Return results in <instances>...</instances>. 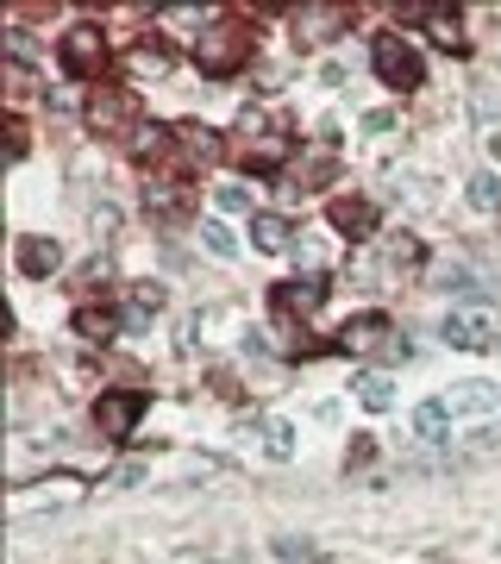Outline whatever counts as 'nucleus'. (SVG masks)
<instances>
[{
	"instance_id": "nucleus-6",
	"label": "nucleus",
	"mask_w": 501,
	"mask_h": 564,
	"mask_svg": "<svg viewBox=\"0 0 501 564\" xmlns=\"http://www.w3.org/2000/svg\"><path fill=\"white\" fill-rule=\"evenodd\" d=\"M57 264H63L57 239H19V276H51Z\"/></svg>"
},
{
	"instance_id": "nucleus-18",
	"label": "nucleus",
	"mask_w": 501,
	"mask_h": 564,
	"mask_svg": "<svg viewBox=\"0 0 501 564\" xmlns=\"http://www.w3.org/2000/svg\"><path fill=\"white\" fill-rule=\"evenodd\" d=\"M276 301H282V308H314V301H320V282H301V289H282Z\"/></svg>"
},
{
	"instance_id": "nucleus-20",
	"label": "nucleus",
	"mask_w": 501,
	"mask_h": 564,
	"mask_svg": "<svg viewBox=\"0 0 501 564\" xmlns=\"http://www.w3.org/2000/svg\"><path fill=\"white\" fill-rule=\"evenodd\" d=\"M126 113H132L126 94H107V101H94V120H126Z\"/></svg>"
},
{
	"instance_id": "nucleus-19",
	"label": "nucleus",
	"mask_w": 501,
	"mask_h": 564,
	"mask_svg": "<svg viewBox=\"0 0 501 564\" xmlns=\"http://www.w3.org/2000/svg\"><path fill=\"white\" fill-rule=\"evenodd\" d=\"M76 326H82L88 339H107V333H113V314H94V308H82V314H76Z\"/></svg>"
},
{
	"instance_id": "nucleus-9",
	"label": "nucleus",
	"mask_w": 501,
	"mask_h": 564,
	"mask_svg": "<svg viewBox=\"0 0 501 564\" xmlns=\"http://www.w3.org/2000/svg\"><path fill=\"white\" fill-rule=\"evenodd\" d=\"M345 345H351V351H370V345H383V351H389L395 333H389V320H383V314H357V320L345 326Z\"/></svg>"
},
{
	"instance_id": "nucleus-15",
	"label": "nucleus",
	"mask_w": 501,
	"mask_h": 564,
	"mask_svg": "<svg viewBox=\"0 0 501 564\" xmlns=\"http://www.w3.org/2000/svg\"><path fill=\"white\" fill-rule=\"evenodd\" d=\"M213 207H220V214H245V207H251V188L220 182V188H213Z\"/></svg>"
},
{
	"instance_id": "nucleus-11",
	"label": "nucleus",
	"mask_w": 501,
	"mask_h": 564,
	"mask_svg": "<svg viewBox=\"0 0 501 564\" xmlns=\"http://www.w3.org/2000/svg\"><path fill=\"white\" fill-rule=\"evenodd\" d=\"M370 220H376V207H370V201H339V207H332V226L351 232V239H364Z\"/></svg>"
},
{
	"instance_id": "nucleus-16",
	"label": "nucleus",
	"mask_w": 501,
	"mask_h": 564,
	"mask_svg": "<svg viewBox=\"0 0 501 564\" xmlns=\"http://www.w3.org/2000/svg\"><path fill=\"white\" fill-rule=\"evenodd\" d=\"M357 395H364V408H389L395 402V383H389V376H364Z\"/></svg>"
},
{
	"instance_id": "nucleus-22",
	"label": "nucleus",
	"mask_w": 501,
	"mask_h": 564,
	"mask_svg": "<svg viewBox=\"0 0 501 564\" xmlns=\"http://www.w3.org/2000/svg\"><path fill=\"white\" fill-rule=\"evenodd\" d=\"M433 32H439L445 44H458V19H451V13H433Z\"/></svg>"
},
{
	"instance_id": "nucleus-14",
	"label": "nucleus",
	"mask_w": 501,
	"mask_h": 564,
	"mask_svg": "<svg viewBox=\"0 0 501 564\" xmlns=\"http://www.w3.org/2000/svg\"><path fill=\"white\" fill-rule=\"evenodd\" d=\"M201 239H207V251H213V257H238L232 226H220V220H201Z\"/></svg>"
},
{
	"instance_id": "nucleus-1",
	"label": "nucleus",
	"mask_w": 501,
	"mask_h": 564,
	"mask_svg": "<svg viewBox=\"0 0 501 564\" xmlns=\"http://www.w3.org/2000/svg\"><path fill=\"white\" fill-rule=\"evenodd\" d=\"M245 57H251V32L238 26V19H213V26H201V69L232 76Z\"/></svg>"
},
{
	"instance_id": "nucleus-12",
	"label": "nucleus",
	"mask_w": 501,
	"mask_h": 564,
	"mask_svg": "<svg viewBox=\"0 0 501 564\" xmlns=\"http://www.w3.org/2000/svg\"><path fill=\"white\" fill-rule=\"evenodd\" d=\"M264 452L270 458H295V420H264Z\"/></svg>"
},
{
	"instance_id": "nucleus-21",
	"label": "nucleus",
	"mask_w": 501,
	"mask_h": 564,
	"mask_svg": "<svg viewBox=\"0 0 501 564\" xmlns=\"http://www.w3.org/2000/svg\"><path fill=\"white\" fill-rule=\"evenodd\" d=\"M132 308H138V314H157V308H163V289H157V282H145V289L132 295Z\"/></svg>"
},
{
	"instance_id": "nucleus-2",
	"label": "nucleus",
	"mask_w": 501,
	"mask_h": 564,
	"mask_svg": "<svg viewBox=\"0 0 501 564\" xmlns=\"http://www.w3.org/2000/svg\"><path fill=\"white\" fill-rule=\"evenodd\" d=\"M370 63H376V76H383L389 88H414V82L426 76V63H420V51H414L408 38H376Z\"/></svg>"
},
{
	"instance_id": "nucleus-4",
	"label": "nucleus",
	"mask_w": 501,
	"mask_h": 564,
	"mask_svg": "<svg viewBox=\"0 0 501 564\" xmlns=\"http://www.w3.org/2000/svg\"><path fill=\"white\" fill-rule=\"evenodd\" d=\"M57 57H63V69L69 76H101V63H107V44H101V32L94 26H69L63 32V44H57Z\"/></svg>"
},
{
	"instance_id": "nucleus-13",
	"label": "nucleus",
	"mask_w": 501,
	"mask_h": 564,
	"mask_svg": "<svg viewBox=\"0 0 501 564\" xmlns=\"http://www.w3.org/2000/svg\"><path fill=\"white\" fill-rule=\"evenodd\" d=\"M470 207H476V214H495V207H501V176L495 170L470 176Z\"/></svg>"
},
{
	"instance_id": "nucleus-10",
	"label": "nucleus",
	"mask_w": 501,
	"mask_h": 564,
	"mask_svg": "<svg viewBox=\"0 0 501 564\" xmlns=\"http://www.w3.org/2000/svg\"><path fill=\"white\" fill-rule=\"evenodd\" d=\"M251 245H257V251H289L295 232H289V220H282V214H257V220H251Z\"/></svg>"
},
{
	"instance_id": "nucleus-8",
	"label": "nucleus",
	"mask_w": 501,
	"mask_h": 564,
	"mask_svg": "<svg viewBox=\"0 0 501 564\" xmlns=\"http://www.w3.org/2000/svg\"><path fill=\"white\" fill-rule=\"evenodd\" d=\"M138 395H101V402H94V420H101L107 433H132V420H138Z\"/></svg>"
},
{
	"instance_id": "nucleus-3",
	"label": "nucleus",
	"mask_w": 501,
	"mask_h": 564,
	"mask_svg": "<svg viewBox=\"0 0 501 564\" xmlns=\"http://www.w3.org/2000/svg\"><path fill=\"white\" fill-rule=\"evenodd\" d=\"M439 339L458 351H483V345H495V314L489 308H451L439 320Z\"/></svg>"
},
{
	"instance_id": "nucleus-7",
	"label": "nucleus",
	"mask_w": 501,
	"mask_h": 564,
	"mask_svg": "<svg viewBox=\"0 0 501 564\" xmlns=\"http://www.w3.org/2000/svg\"><path fill=\"white\" fill-rule=\"evenodd\" d=\"M451 427H458V420L445 414V402H439V395L414 408V439H426V445H445V439H451Z\"/></svg>"
},
{
	"instance_id": "nucleus-5",
	"label": "nucleus",
	"mask_w": 501,
	"mask_h": 564,
	"mask_svg": "<svg viewBox=\"0 0 501 564\" xmlns=\"http://www.w3.org/2000/svg\"><path fill=\"white\" fill-rule=\"evenodd\" d=\"M439 402H445L451 420H476V414H489V408L501 402V389L489 383V376H464V383H451Z\"/></svg>"
},
{
	"instance_id": "nucleus-17",
	"label": "nucleus",
	"mask_w": 501,
	"mask_h": 564,
	"mask_svg": "<svg viewBox=\"0 0 501 564\" xmlns=\"http://www.w3.org/2000/svg\"><path fill=\"white\" fill-rule=\"evenodd\" d=\"M276 558L282 564H314V546L307 539H276Z\"/></svg>"
}]
</instances>
